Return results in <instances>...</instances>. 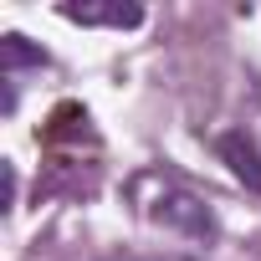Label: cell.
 I'll return each instance as SVG.
<instances>
[{"label": "cell", "instance_id": "obj_1", "mask_svg": "<svg viewBox=\"0 0 261 261\" xmlns=\"http://www.w3.org/2000/svg\"><path fill=\"white\" fill-rule=\"evenodd\" d=\"M215 154L230 164V174H236L246 190L261 195V154H256V144H251L246 134H220V139H215Z\"/></svg>", "mask_w": 261, "mask_h": 261}, {"label": "cell", "instance_id": "obj_2", "mask_svg": "<svg viewBox=\"0 0 261 261\" xmlns=\"http://www.w3.org/2000/svg\"><path fill=\"white\" fill-rule=\"evenodd\" d=\"M62 16L67 21H82V26H118V31L144 21L139 6H62Z\"/></svg>", "mask_w": 261, "mask_h": 261}, {"label": "cell", "instance_id": "obj_3", "mask_svg": "<svg viewBox=\"0 0 261 261\" xmlns=\"http://www.w3.org/2000/svg\"><path fill=\"white\" fill-rule=\"evenodd\" d=\"M154 220H164V225H185L190 236H205V230H210V215H205L190 195H164L159 210H154Z\"/></svg>", "mask_w": 261, "mask_h": 261}, {"label": "cell", "instance_id": "obj_4", "mask_svg": "<svg viewBox=\"0 0 261 261\" xmlns=\"http://www.w3.org/2000/svg\"><path fill=\"white\" fill-rule=\"evenodd\" d=\"M0 51H6V67H21V62H41L36 46H26V36H6L0 41Z\"/></svg>", "mask_w": 261, "mask_h": 261}]
</instances>
